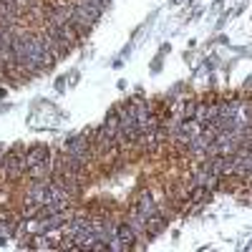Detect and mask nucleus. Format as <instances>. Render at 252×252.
<instances>
[{
  "label": "nucleus",
  "instance_id": "obj_1",
  "mask_svg": "<svg viewBox=\"0 0 252 252\" xmlns=\"http://www.w3.org/2000/svg\"><path fill=\"white\" fill-rule=\"evenodd\" d=\"M48 187H51V182H35L31 189H28V204H38V207H43L46 202H48Z\"/></svg>",
  "mask_w": 252,
  "mask_h": 252
},
{
  "label": "nucleus",
  "instance_id": "obj_2",
  "mask_svg": "<svg viewBox=\"0 0 252 252\" xmlns=\"http://www.w3.org/2000/svg\"><path fill=\"white\" fill-rule=\"evenodd\" d=\"M126 224H129V227L134 229L136 235L146 232V217H144V215L139 212L136 207H131V209H129V220H126Z\"/></svg>",
  "mask_w": 252,
  "mask_h": 252
},
{
  "label": "nucleus",
  "instance_id": "obj_3",
  "mask_svg": "<svg viewBox=\"0 0 252 252\" xmlns=\"http://www.w3.org/2000/svg\"><path fill=\"white\" fill-rule=\"evenodd\" d=\"M48 159V149L46 146H33V149L26 152V164L33 166V164H40V161H46Z\"/></svg>",
  "mask_w": 252,
  "mask_h": 252
},
{
  "label": "nucleus",
  "instance_id": "obj_4",
  "mask_svg": "<svg viewBox=\"0 0 252 252\" xmlns=\"http://www.w3.org/2000/svg\"><path fill=\"white\" fill-rule=\"evenodd\" d=\"M53 172V164L46 159V161H40V164H33V166H28V174L33 177V179H46L48 174Z\"/></svg>",
  "mask_w": 252,
  "mask_h": 252
},
{
  "label": "nucleus",
  "instance_id": "obj_5",
  "mask_svg": "<svg viewBox=\"0 0 252 252\" xmlns=\"http://www.w3.org/2000/svg\"><path fill=\"white\" fill-rule=\"evenodd\" d=\"M136 209H139V212H141L146 220L157 215V204H154V199H152L149 194H141V197H139V204H136Z\"/></svg>",
  "mask_w": 252,
  "mask_h": 252
},
{
  "label": "nucleus",
  "instance_id": "obj_6",
  "mask_svg": "<svg viewBox=\"0 0 252 252\" xmlns=\"http://www.w3.org/2000/svg\"><path fill=\"white\" fill-rule=\"evenodd\" d=\"M114 235H116V237H119V240H121L126 247H129V245L134 242V237H136V232H134V229H131L129 224H126V222L116 227V232H114Z\"/></svg>",
  "mask_w": 252,
  "mask_h": 252
},
{
  "label": "nucleus",
  "instance_id": "obj_7",
  "mask_svg": "<svg viewBox=\"0 0 252 252\" xmlns=\"http://www.w3.org/2000/svg\"><path fill=\"white\" fill-rule=\"evenodd\" d=\"M106 3H109V0H76L73 5H81V8H91V10H96V13L101 15L103 10H106Z\"/></svg>",
  "mask_w": 252,
  "mask_h": 252
},
{
  "label": "nucleus",
  "instance_id": "obj_8",
  "mask_svg": "<svg viewBox=\"0 0 252 252\" xmlns=\"http://www.w3.org/2000/svg\"><path fill=\"white\" fill-rule=\"evenodd\" d=\"M194 111H197V106H194V103H189V106H187V109H184V114H187V116H192V114H194Z\"/></svg>",
  "mask_w": 252,
  "mask_h": 252
},
{
  "label": "nucleus",
  "instance_id": "obj_9",
  "mask_svg": "<svg viewBox=\"0 0 252 252\" xmlns=\"http://www.w3.org/2000/svg\"><path fill=\"white\" fill-rule=\"evenodd\" d=\"M5 154H8V152H5V146H0V166L5 164Z\"/></svg>",
  "mask_w": 252,
  "mask_h": 252
}]
</instances>
